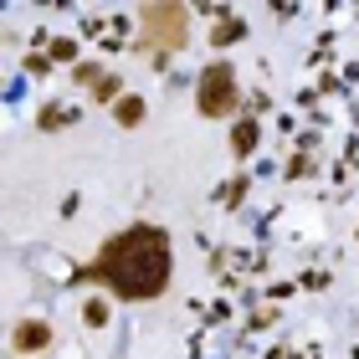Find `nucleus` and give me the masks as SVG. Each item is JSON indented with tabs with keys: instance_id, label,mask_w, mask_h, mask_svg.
<instances>
[{
	"instance_id": "nucleus-1",
	"label": "nucleus",
	"mask_w": 359,
	"mask_h": 359,
	"mask_svg": "<svg viewBox=\"0 0 359 359\" xmlns=\"http://www.w3.org/2000/svg\"><path fill=\"white\" fill-rule=\"evenodd\" d=\"M170 231L154 221H139L128 226V231H118L108 241L103 252L88 262L83 277H93V283H103L113 298L123 303H154L159 292L170 287Z\"/></svg>"
},
{
	"instance_id": "nucleus-2",
	"label": "nucleus",
	"mask_w": 359,
	"mask_h": 359,
	"mask_svg": "<svg viewBox=\"0 0 359 359\" xmlns=\"http://www.w3.org/2000/svg\"><path fill=\"white\" fill-rule=\"evenodd\" d=\"M139 36L154 46L159 57L180 52L190 41V11L185 6H170V0H154V6H139Z\"/></svg>"
},
{
	"instance_id": "nucleus-3",
	"label": "nucleus",
	"mask_w": 359,
	"mask_h": 359,
	"mask_svg": "<svg viewBox=\"0 0 359 359\" xmlns=\"http://www.w3.org/2000/svg\"><path fill=\"white\" fill-rule=\"evenodd\" d=\"M195 108L201 118H231L241 108V88H236V67L226 57H216L210 67H201V83H195Z\"/></svg>"
},
{
	"instance_id": "nucleus-4",
	"label": "nucleus",
	"mask_w": 359,
	"mask_h": 359,
	"mask_svg": "<svg viewBox=\"0 0 359 359\" xmlns=\"http://www.w3.org/2000/svg\"><path fill=\"white\" fill-rule=\"evenodd\" d=\"M52 323L46 318H21L11 329V344H15V354H41V349H52Z\"/></svg>"
},
{
	"instance_id": "nucleus-5",
	"label": "nucleus",
	"mask_w": 359,
	"mask_h": 359,
	"mask_svg": "<svg viewBox=\"0 0 359 359\" xmlns=\"http://www.w3.org/2000/svg\"><path fill=\"white\" fill-rule=\"evenodd\" d=\"M257 139H262V123H257V118H236V128H231V154L247 159L257 149Z\"/></svg>"
},
{
	"instance_id": "nucleus-6",
	"label": "nucleus",
	"mask_w": 359,
	"mask_h": 359,
	"mask_svg": "<svg viewBox=\"0 0 359 359\" xmlns=\"http://www.w3.org/2000/svg\"><path fill=\"white\" fill-rule=\"evenodd\" d=\"M113 118H118L123 128H134V123H144V97H134V93H123L118 103H113Z\"/></svg>"
},
{
	"instance_id": "nucleus-7",
	"label": "nucleus",
	"mask_w": 359,
	"mask_h": 359,
	"mask_svg": "<svg viewBox=\"0 0 359 359\" xmlns=\"http://www.w3.org/2000/svg\"><path fill=\"white\" fill-rule=\"evenodd\" d=\"M236 36H247V26H241L236 15H221V26L210 31V41H216V46H221V41H236Z\"/></svg>"
},
{
	"instance_id": "nucleus-8",
	"label": "nucleus",
	"mask_w": 359,
	"mask_h": 359,
	"mask_svg": "<svg viewBox=\"0 0 359 359\" xmlns=\"http://www.w3.org/2000/svg\"><path fill=\"white\" fill-rule=\"evenodd\" d=\"M93 97H97V103H118V77H97V83H93Z\"/></svg>"
},
{
	"instance_id": "nucleus-9",
	"label": "nucleus",
	"mask_w": 359,
	"mask_h": 359,
	"mask_svg": "<svg viewBox=\"0 0 359 359\" xmlns=\"http://www.w3.org/2000/svg\"><path fill=\"white\" fill-rule=\"evenodd\" d=\"M36 123H41V128H62V123H72V113H62V108L52 103V108H46V113H41Z\"/></svg>"
},
{
	"instance_id": "nucleus-10",
	"label": "nucleus",
	"mask_w": 359,
	"mask_h": 359,
	"mask_svg": "<svg viewBox=\"0 0 359 359\" xmlns=\"http://www.w3.org/2000/svg\"><path fill=\"white\" fill-rule=\"evenodd\" d=\"M83 318H88V323H103V318H108V308H103V303H88V308H83Z\"/></svg>"
},
{
	"instance_id": "nucleus-11",
	"label": "nucleus",
	"mask_w": 359,
	"mask_h": 359,
	"mask_svg": "<svg viewBox=\"0 0 359 359\" xmlns=\"http://www.w3.org/2000/svg\"><path fill=\"white\" fill-rule=\"evenodd\" d=\"M77 83H97V67H93V62H77Z\"/></svg>"
}]
</instances>
